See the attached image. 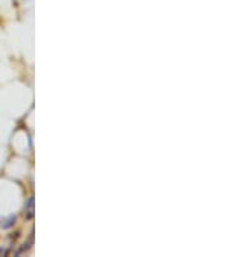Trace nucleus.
<instances>
[{
	"instance_id": "1",
	"label": "nucleus",
	"mask_w": 234,
	"mask_h": 257,
	"mask_svg": "<svg viewBox=\"0 0 234 257\" xmlns=\"http://www.w3.org/2000/svg\"><path fill=\"white\" fill-rule=\"evenodd\" d=\"M33 203H34V199L30 198L25 207V213H26V218H28V220L33 218V216H34V204Z\"/></svg>"
},
{
	"instance_id": "2",
	"label": "nucleus",
	"mask_w": 234,
	"mask_h": 257,
	"mask_svg": "<svg viewBox=\"0 0 234 257\" xmlns=\"http://www.w3.org/2000/svg\"><path fill=\"white\" fill-rule=\"evenodd\" d=\"M15 221H16V216H11L10 218L2 221V227H3V229H10V227H12Z\"/></svg>"
}]
</instances>
